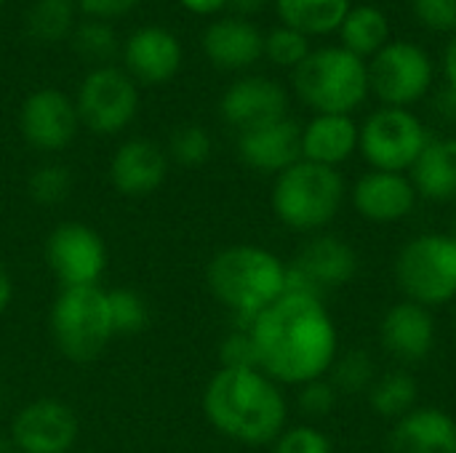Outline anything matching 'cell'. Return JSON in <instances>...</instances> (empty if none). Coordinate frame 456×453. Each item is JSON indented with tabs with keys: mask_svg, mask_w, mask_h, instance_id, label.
Segmentation results:
<instances>
[{
	"mask_svg": "<svg viewBox=\"0 0 456 453\" xmlns=\"http://www.w3.org/2000/svg\"><path fill=\"white\" fill-rule=\"evenodd\" d=\"M69 37L77 56L86 61H96L99 67H104L118 53V35L107 21L88 19L86 24H77Z\"/></svg>",
	"mask_w": 456,
	"mask_h": 453,
	"instance_id": "cell-31",
	"label": "cell"
},
{
	"mask_svg": "<svg viewBox=\"0 0 456 453\" xmlns=\"http://www.w3.org/2000/svg\"><path fill=\"white\" fill-rule=\"evenodd\" d=\"M123 64L126 72L139 83H168L182 67V43L160 24L139 27L123 43Z\"/></svg>",
	"mask_w": 456,
	"mask_h": 453,
	"instance_id": "cell-16",
	"label": "cell"
},
{
	"mask_svg": "<svg viewBox=\"0 0 456 453\" xmlns=\"http://www.w3.org/2000/svg\"><path fill=\"white\" fill-rule=\"evenodd\" d=\"M430 144L428 125L403 107H379L374 109L363 125L358 150L371 166V171L406 174L414 168L425 147Z\"/></svg>",
	"mask_w": 456,
	"mask_h": 453,
	"instance_id": "cell-8",
	"label": "cell"
},
{
	"mask_svg": "<svg viewBox=\"0 0 456 453\" xmlns=\"http://www.w3.org/2000/svg\"><path fill=\"white\" fill-rule=\"evenodd\" d=\"M219 363H222V368H259L251 323L235 320L232 331L219 344Z\"/></svg>",
	"mask_w": 456,
	"mask_h": 453,
	"instance_id": "cell-35",
	"label": "cell"
},
{
	"mask_svg": "<svg viewBox=\"0 0 456 453\" xmlns=\"http://www.w3.org/2000/svg\"><path fill=\"white\" fill-rule=\"evenodd\" d=\"M27 29L40 43H59L75 29V0H35L27 11Z\"/></svg>",
	"mask_w": 456,
	"mask_h": 453,
	"instance_id": "cell-28",
	"label": "cell"
},
{
	"mask_svg": "<svg viewBox=\"0 0 456 453\" xmlns=\"http://www.w3.org/2000/svg\"><path fill=\"white\" fill-rule=\"evenodd\" d=\"M259 371L278 384L302 387L329 374L339 334L323 299L283 294L251 320Z\"/></svg>",
	"mask_w": 456,
	"mask_h": 453,
	"instance_id": "cell-1",
	"label": "cell"
},
{
	"mask_svg": "<svg viewBox=\"0 0 456 453\" xmlns=\"http://www.w3.org/2000/svg\"><path fill=\"white\" fill-rule=\"evenodd\" d=\"M350 8V0H275L281 24L307 37L337 32Z\"/></svg>",
	"mask_w": 456,
	"mask_h": 453,
	"instance_id": "cell-26",
	"label": "cell"
},
{
	"mask_svg": "<svg viewBox=\"0 0 456 453\" xmlns=\"http://www.w3.org/2000/svg\"><path fill=\"white\" fill-rule=\"evenodd\" d=\"M454 318H456V312H454Z\"/></svg>",
	"mask_w": 456,
	"mask_h": 453,
	"instance_id": "cell-48",
	"label": "cell"
},
{
	"mask_svg": "<svg viewBox=\"0 0 456 453\" xmlns=\"http://www.w3.org/2000/svg\"><path fill=\"white\" fill-rule=\"evenodd\" d=\"M75 109L80 125H86L96 136H115L131 125L139 109L136 80L112 64L94 67L75 96Z\"/></svg>",
	"mask_w": 456,
	"mask_h": 453,
	"instance_id": "cell-10",
	"label": "cell"
},
{
	"mask_svg": "<svg viewBox=\"0 0 456 453\" xmlns=\"http://www.w3.org/2000/svg\"><path fill=\"white\" fill-rule=\"evenodd\" d=\"M411 11L422 27L456 35V0H411Z\"/></svg>",
	"mask_w": 456,
	"mask_h": 453,
	"instance_id": "cell-38",
	"label": "cell"
},
{
	"mask_svg": "<svg viewBox=\"0 0 456 453\" xmlns=\"http://www.w3.org/2000/svg\"><path fill=\"white\" fill-rule=\"evenodd\" d=\"M168 176V152L150 139L123 142L110 160V182L126 198L152 195Z\"/></svg>",
	"mask_w": 456,
	"mask_h": 453,
	"instance_id": "cell-17",
	"label": "cell"
},
{
	"mask_svg": "<svg viewBox=\"0 0 456 453\" xmlns=\"http://www.w3.org/2000/svg\"><path fill=\"white\" fill-rule=\"evenodd\" d=\"M13 302V278L11 272L0 264V315L11 307Z\"/></svg>",
	"mask_w": 456,
	"mask_h": 453,
	"instance_id": "cell-44",
	"label": "cell"
},
{
	"mask_svg": "<svg viewBox=\"0 0 456 453\" xmlns=\"http://www.w3.org/2000/svg\"><path fill=\"white\" fill-rule=\"evenodd\" d=\"M107 304H110V320L115 336H134L147 328L150 323V307L147 299L134 291V288H112L107 291Z\"/></svg>",
	"mask_w": 456,
	"mask_h": 453,
	"instance_id": "cell-30",
	"label": "cell"
},
{
	"mask_svg": "<svg viewBox=\"0 0 456 453\" xmlns=\"http://www.w3.org/2000/svg\"><path fill=\"white\" fill-rule=\"evenodd\" d=\"M219 112L238 133L289 117V93L281 83L248 75L235 80L219 101Z\"/></svg>",
	"mask_w": 456,
	"mask_h": 453,
	"instance_id": "cell-15",
	"label": "cell"
},
{
	"mask_svg": "<svg viewBox=\"0 0 456 453\" xmlns=\"http://www.w3.org/2000/svg\"><path fill=\"white\" fill-rule=\"evenodd\" d=\"M337 398H339V392L334 390V384L321 376V379H313V382H307V384L299 387L297 403H299V409H302L305 417H310V419H326V417L334 414Z\"/></svg>",
	"mask_w": 456,
	"mask_h": 453,
	"instance_id": "cell-36",
	"label": "cell"
},
{
	"mask_svg": "<svg viewBox=\"0 0 456 453\" xmlns=\"http://www.w3.org/2000/svg\"><path fill=\"white\" fill-rule=\"evenodd\" d=\"M8 438L16 453H69L77 441V417L64 400L37 398L16 411Z\"/></svg>",
	"mask_w": 456,
	"mask_h": 453,
	"instance_id": "cell-13",
	"label": "cell"
},
{
	"mask_svg": "<svg viewBox=\"0 0 456 453\" xmlns=\"http://www.w3.org/2000/svg\"><path fill=\"white\" fill-rule=\"evenodd\" d=\"M358 251L337 235L310 238L291 264H286V294L323 299L358 275Z\"/></svg>",
	"mask_w": 456,
	"mask_h": 453,
	"instance_id": "cell-11",
	"label": "cell"
},
{
	"mask_svg": "<svg viewBox=\"0 0 456 453\" xmlns=\"http://www.w3.org/2000/svg\"><path fill=\"white\" fill-rule=\"evenodd\" d=\"M206 283L238 323H251L286 294V264L262 246H230L208 262Z\"/></svg>",
	"mask_w": 456,
	"mask_h": 453,
	"instance_id": "cell-3",
	"label": "cell"
},
{
	"mask_svg": "<svg viewBox=\"0 0 456 453\" xmlns=\"http://www.w3.org/2000/svg\"><path fill=\"white\" fill-rule=\"evenodd\" d=\"M240 160L259 174H283L302 160V125L291 117L238 133Z\"/></svg>",
	"mask_w": 456,
	"mask_h": 453,
	"instance_id": "cell-18",
	"label": "cell"
},
{
	"mask_svg": "<svg viewBox=\"0 0 456 453\" xmlns=\"http://www.w3.org/2000/svg\"><path fill=\"white\" fill-rule=\"evenodd\" d=\"M0 453H16V449H13V443H11L8 435H0Z\"/></svg>",
	"mask_w": 456,
	"mask_h": 453,
	"instance_id": "cell-45",
	"label": "cell"
},
{
	"mask_svg": "<svg viewBox=\"0 0 456 453\" xmlns=\"http://www.w3.org/2000/svg\"><path fill=\"white\" fill-rule=\"evenodd\" d=\"M329 374H331L329 382L339 395H363L377 382V366L366 350H350L342 358L337 355Z\"/></svg>",
	"mask_w": 456,
	"mask_h": 453,
	"instance_id": "cell-29",
	"label": "cell"
},
{
	"mask_svg": "<svg viewBox=\"0 0 456 453\" xmlns=\"http://www.w3.org/2000/svg\"><path fill=\"white\" fill-rule=\"evenodd\" d=\"M45 262L61 288H86L99 286L110 264V251L94 227L64 222L53 227L45 240Z\"/></svg>",
	"mask_w": 456,
	"mask_h": 453,
	"instance_id": "cell-12",
	"label": "cell"
},
{
	"mask_svg": "<svg viewBox=\"0 0 456 453\" xmlns=\"http://www.w3.org/2000/svg\"><path fill=\"white\" fill-rule=\"evenodd\" d=\"M208 425L243 446H273L286 430V398L259 368H219L203 390Z\"/></svg>",
	"mask_w": 456,
	"mask_h": 453,
	"instance_id": "cell-2",
	"label": "cell"
},
{
	"mask_svg": "<svg viewBox=\"0 0 456 453\" xmlns=\"http://www.w3.org/2000/svg\"><path fill=\"white\" fill-rule=\"evenodd\" d=\"M310 37L278 24L265 35V56L275 64V67H286V69H297L307 56H310Z\"/></svg>",
	"mask_w": 456,
	"mask_h": 453,
	"instance_id": "cell-34",
	"label": "cell"
},
{
	"mask_svg": "<svg viewBox=\"0 0 456 453\" xmlns=\"http://www.w3.org/2000/svg\"><path fill=\"white\" fill-rule=\"evenodd\" d=\"M3 3H5V0H0V5H3Z\"/></svg>",
	"mask_w": 456,
	"mask_h": 453,
	"instance_id": "cell-47",
	"label": "cell"
},
{
	"mask_svg": "<svg viewBox=\"0 0 456 453\" xmlns=\"http://www.w3.org/2000/svg\"><path fill=\"white\" fill-rule=\"evenodd\" d=\"M444 77H446V88H452L456 93V35L449 37L446 51H444Z\"/></svg>",
	"mask_w": 456,
	"mask_h": 453,
	"instance_id": "cell-40",
	"label": "cell"
},
{
	"mask_svg": "<svg viewBox=\"0 0 456 453\" xmlns=\"http://www.w3.org/2000/svg\"><path fill=\"white\" fill-rule=\"evenodd\" d=\"M366 395H369V406L377 417L398 422L417 409L419 384L409 371H390L385 376H377V382L371 384V390Z\"/></svg>",
	"mask_w": 456,
	"mask_h": 453,
	"instance_id": "cell-27",
	"label": "cell"
},
{
	"mask_svg": "<svg viewBox=\"0 0 456 453\" xmlns=\"http://www.w3.org/2000/svg\"><path fill=\"white\" fill-rule=\"evenodd\" d=\"M51 336L67 360L80 366L96 360L115 336L107 291L99 286L61 288L51 307Z\"/></svg>",
	"mask_w": 456,
	"mask_h": 453,
	"instance_id": "cell-6",
	"label": "cell"
},
{
	"mask_svg": "<svg viewBox=\"0 0 456 453\" xmlns=\"http://www.w3.org/2000/svg\"><path fill=\"white\" fill-rule=\"evenodd\" d=\"M436 83L433 56L411 40H390L369 59V88L382 107L411 109Z\"/></svg>",
	"mask_w": 456,
	"mask_h": 453,
	"instance_id": "cell-9",
	"label": "cell"
},
{
	"mask_svg": "<svg viewBox=\"0 0 456 453\" xmlns=\"http://www.w3.org/2000/svg\"><path fill=\"white\" fill-rule=\"evenodd\" d=\"M379 342L387 355L401 363H419L436 347L433 312L417 302L393 304L379 323Z\"/></svg>",
	"mask_w": 456,
	"mask_h": 453,
	"instance_id": "cell-19",
	"label": "cell"
},
{
	"mask_svg": "<svg viewBox=\"0 0 456 453\" xmlns=\"http://www.w3.org/2000/svg\"><path fill=\"white\" fill-rule=\"evenodd\" d=\"M187 11L192 13H200V16H211V13H219L222 8L230 5V0H179Z\"/></svg>",
	"mask_w": 456,
	"mask_h": 453,
	"instance_id": "cell-42",
	"label": "cell"
},
{
	"mask_svg": "<svg viewBox=\"0 0 456 453\" xmlns=\"http://www.w3.org/2000/svg\"><path fill=\"white\" fill-rule=\"evenodd\" d=\"M395 280L409 302L444 307L456 302V235L422 232L395 256Z\"/></svg>",
	"mask_w": 456,
	"mask_h": 453,
	"instance_id": "cell-7",
	"label": "cell"
},
{
	"mask_svg": "<svg viewBox=\"0 0 456 453\" xmlns=\"http://www.w3.org/2000/svg\"><path fill=\"white\" fill-rule=\"evenodd\" d=\"M339 45L347 48L350 53L361 56V59H371L377 56L387 43H390V19L379 5L371 3H361L353 5L345 16V21L339 24Z\"/></svg>",
	"mask_w": 456,
	"mask_h": 453,
	"instance_id": "cell-25",
	"label": "cell"
},
{
	"mask_svg": "<svg viewBox=\"0 0 456 453\" xmlns=\"http://www.w3.org/2000/svg\"><path fill=\"white\" fill-rule=\"evenodd\" d=\"M3 403H5V392H3V382H0V414H3Z\"/></svg>",
	"mask_w": 456,
	"mask_h": 453,
	"instance_id": "cell-46",
	"label": "cell"
},
{
	"mask_svg": "<svg viewBox=\"0 0 456 453\" xmlns=\"http://www.w3.org/2000/svg\"><path fill=\"white\" fill-rule=\"evenodd\" d=\"M417 190L406 174L369 171L353 187L355 211L374 224H393L406 219L417 206Z\"/></svg>",
	"mask_w": 456,
	"mask_h": 453,
	"instance_id": "cell-20",
	"label": "cell"
},
{
	"mask_svg": "<svg viewBox=\"0 0 456 453\" xmlns=\"http://www.w3.org/2000/svg\"><path fill=\"white\" fill-rule=\"evenodd\" d=\"M270 3H275V0H230V8L238 11V16L248 19V16H254L259 11H265Z\"/></svg>",
	"mask_w": 456,
	"mask_h": 453,
	"instance_id": "cell-43",
	"label": "cell"
},
{
	"mask_svg": "<svg viewBox=\"0 0 456 453\" xmlns=\"http://www.w3.org/2000/svg\"><path fill=\"white\" fill-rule=\"evenodd\" d=\"M345 200V179L337 168L299 160L273 184V214L294 232H318L334 222Z\"/></svg>",
	"mask_w": 456,
	"mask_h": 453,
	"instance_id": "cell-5",
	"label": "cell"
},
{
	"mask_svg": "<svg viewBox=\"0 0 456 453\" xmlns=\"http://www.w3.org/2000/svg\"><path fill=\"white\" fill-rule=\"evenodd\" d=\"M270 453H334L331 441L315 427H291L278 435Z\"/></svg>",
	"mask_w": 456,
	"mask_h": 453,
	"instance_id": "cell-37",
	"label": "cell"
},
{
	"mask_svg": "<svg viewBox=\"0 0 456 453\" xmlns=\"http://www.w3.org/2000/svg\"><path fill=\"white\" fill-rule=\"evenodd\" d=\"M27 192L37 206H59L72 192V174L67 166L59 163H43L29 174Z\"/></svg>",
	"mask_w": 456,
	"mask_h": 453,
	"instance_id": "cell-33",
	"label": "cell"
},
{
	"mask_svg": "<svg viewBox=\"0 0 456 453\" xmlns=\"http://www.w3.org/2000/svg\"><path fill=\"white\" fill-rule=\"evenodd\" d=\"M361 125L353 115H315L302 125V160L337 168L358 152Z\"/></svg>",
	"mask_w": 456,
	"mask_h": 453,
	"instance_id": "cell-22",
	"label": "cell"
},
{
	"mask_svg": "<svg viewBox=\"0 0 456 453\" xmlns=\"http://www.w3.org/2000/svg\"><path fill=\"white\" fill-rule=\"evenodd\" d=\"M393 453H456V422L441 409H414L390 433Z\"/></svg>",
	"mask_w": 456,
	"mask_h": 453,
	"instance_id": "cell-23",
	"label": "cell"
},
{
	"mask_svg": "<svg viewBox=\"0 0 456 453\" xmlns=\"http://www.w3.org/2000/svg\"><path fill=\"white\" fill-rule=\"evenodd\" d=\"M211 152H214V142H211V133L203 125L187 123V125H179L171 133L168 158H174L184 168H200L203 163L211 160Z\"/></svg>",
	"mask_w": 456,
	"mask_h": 453,
	"instance_id": "cell-32",
	"label": "cell"
},
{
	"mask_svg": "<svg viewBox=\"0 0 456 453\" xmlns=\"http://www.w3.org/2000/svg\"><path fill=\"white\" fill-rule=\"evenodd\" d=\"M409 179L419 198L433 203H452L456 200V136L430 139Z\"/></svg>",
	"mask_w": 456,
	"mask_h": 453,
	"instance_id": "cell-24",
	"label": "cell"
},
{
	"mask_svg": "<svg viewBox=\"0 0 456 453\" xmlns=\"http://www.w3.org/2000/svg\"><path fill=\"white\" fill-rule=\"evenodd\" d=\"M139 0H75V5L80 11H86L91 19H99V21H110V19H118L123 13H128L131 8H136Z\"/></svg>",
	"mask_w": 456,
	"mask_h": 453,
	"instance_id": "cell-39",
	"label": "cell"
},
{
	"mask_svg": "<svg viewBox=\"0 0 456 453\" xmlns=\"http://www.w3.org/2000/svg\"><path fill=\"white\" fill-rule=\"evenodd\" d=\"M203 53L219 69H246L265 56V32L243 16H224L206 27Z\"/></svg>",
	"mask_w": 456,
	"mask_h": 453,
	"instance_id": "cell-21",
	"label": "cell"
},
{
	"mask_svg": "<svg viewBox=\"0 0 456 453\" xmlns=\"http://www.w3.org/2000/svg\"><path fill=\"white\" fill-rule=\"evenodd\" d=\"M294 91L315 115H353L371 93L369 61L342 45L313 48L294 69Z\"/></svg>",
	"mask_w": 456,
	"mask_h": 453,
	"instance_id": "cell-4",
	"label": "cell"
},
{
	"mask_svg": "<svg viewBox=\"0 0 456 453\" xmlns=\"http://www.w3.org/2000/svg\"><path fill=\"white\" fill-rule=\"evenodd\" d=\"M19 128L24 142L37 152H59L69 147L80 128L75 99L59 88L32 91L19 109Z\"/></svg>",
	"mask_w": 456,
	"mask_h": 453,
	"instance_id": "cell-14",
	"label": "cell"
},
{
	"mask_svg": "<svg viewBox=\"0 0 456 453\" xmlns=\"http://www.w3.org/2000/svg\"><path fill=\"white\" fill-rule=\"evenodd\" d=\"M436 112L449 120V123H456V93L452 88H444L438 96H436Z\"/></svg>",
	"mask_w": 456,
	"mask_h": 453,
	"instance_id": "cell-41",
	"label": "cell"
}]
</instances>
